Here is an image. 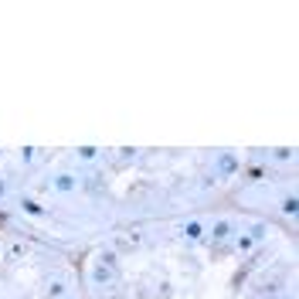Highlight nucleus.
Returning <instances> with one entry per match:
<instances>
[{
  "label": "nucleus",
  "instance_id": "obj_1",
  "mask_svg": "<svg viewBox=\"0 0 299 299\" xmlns=\"http://www.w3.org/2000/svg\"><path fill=\"white\" fill-rule=\"evenodd\" d=\"M112 265H116V255L112 252H102L99 255V265L92 269V282L95 286H109L112 282Z\"/></svg>",
  "mask_w": 299,
  "mask_h": 299
},
{
  "label": "nucleus",
  "instance_id": "obj_6",
  "mask_svg": "<svg viewBox=\"0 0 299 299\" xmlns=\"http://www.w3.org/2000/svg\"><path fill=\"white\" fill-rule=\"evenodd\" d=\"M184 238L201 241V238H204V224H201V221H187V224H184Z\"/></svg>",
  "mask_w": 299,
  "mask_h": 299
},
{
  "label": "nucleus",
  "instance_id": "obj_9",
  "mask_svg": "<svg viewBox=\"0 0 299 299\" xmlns=\"http://www.w3.org/2000/svg\"><path fill=\"white\" fill-rule=\"evenodd\" d=\"M78 156H82V160H95L99 150H95V147H78Z\"/></svg>",
  "mask_w": 299,
  "mask_h": 299
},
{
  "label": "nucleus",
  "instance_id": "obj_2",
  "mask_svg": "<svg viewBox=\"0 0 299 299\" xmlns=\"http://www.w3.org/2000/svg\"><path fill=\"white\" fill-rule=\"evenodd\" d=\"M262 235H265V228H262V224H255L252 231H241V235L235 238V248H238V252H252V248L258 245V238H262Z\"/></svg>",
  "mask_w": 299,
  "mask_h": 299
},
{
  "label": "nucleus",
  "instance_id": "obj_3",
  "mask_svg": "<svg viewBox=\"0 0 299 299\" xmlns=\"http://www.w3.org/2000/svg\"><path fill=\"white\" fill-rule=\"evenodd\" d=\"M235 170H238V160H235L231 153H221L218 163H214V173H218V177H228V173H235Z\"/></svg>",
  "mask_w": 299,
  "mask_h": 299
},
{
  "label": "nucleus",
  "instance_id": "obj_8",
  "mask_svg": "<svg viewBox=\"0 0 299 299\" xmlns=\"http://www.w3.org/2000/svg\"><path fill=\"white\" fill-rule=\"evenodd\" d=\"M21 208H24L27 214H34V218H41V214H44V208H41L34 197H24V201H21Z\"/></svg>",
  "mask_w": 299,
  "mask_h": 299
},
{
  "label": "nucleus",
  "instance_id": "obj_4",
  "mask_svg": "<svg viewBox=\"0 0 299 299\" xmlns=\"http://www.w3.org/2000/svg\"><path fill=\"white\" fill-rule=\"evenodd\" d=\"M44 296L48 299H65L68 296V282H65V279H51V282L44 286Z\"/></svg>",
  "mask_w": 299,
  "mask_h": 299
},
{
  "label": "nucleus",
  "instance_id": "obj_7",
  "mask_svg": "<svg viewBox=\"0 0 299 299\" xmlns=\"http://www.w3.org/2000/svg\"><path fill=\"white\" fill-rule=\"evenodd\" d=\"M228 238H231V224L228 221H218L211 228V241H228Z\"/></svg>",
  "mask_w": 299,
  "mask_h": 299
},
{
  "label": "nucleus",
  "instance_id": "obj_5",
  "mask_svg": "<svg viewBox=\"0 0 299 299\" xmlns=\"http://www.w3.org/2000/svg\"><path fill=\"white\" fill-rule=\"evenodd\" d=\"M51 187H55V191H75L78 180H75V173H55V177H51Z\"/></svg>",
  "mask_w": 299,
  "mask_h": 299
}]
</instances>
